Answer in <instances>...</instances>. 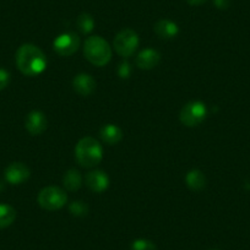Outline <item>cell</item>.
Returning <instances> with one entry per match:
<instances>
[{
  "instance_id": "1",
  "label": "cell",
  "mask_w": 250,
  "mask_h": 250,
  "mask_svg": "<svg viewBox=\"0 0 250 250\" xmlns=\"http://www.w3.org/2000/svg\"><path fill=\"white\" fill-rule=\"evenodd\" d=\"M16 65L23 75L37 76L47 68V58L35 44L26 43L16 53Z\"/></svg>"
},
{
  "instance_id": "2",
  "label": "cell",
  "mask_w": 250,
  "mask_h": 250,
  "mask_svg": "<svg viewBox=\"0 0 250 250\" xmlns=\"http://www.w3.org/2000/svg\"><path fill=\"white\" fill-rule=\"evenodd\" d=\"M75 157L79 165H81L83 167H96L102 161L103 148L95 138L85 136L76 145Z\"/></svg>"
},
{
  "instance_id": "3",
  "label": "cell",
  "mask_w": 250,
  "mask_h": 250,
  "mask_svg": "<svg viewBox=\"0 0 250 250\" xmlns=\"http://www.w3.org/2000/svg\"><path fill=\"white\" fill-rule=\"evenodd\" d=\"M86 59L96 66H104L112 59V48L101 36H91L83 45Z\"/></svg>"
},
{
  "instance_id": "4",
  "label": "cell",
  "mask_w": 250,
  "mask_h": 250,
  "mask_svg": "<svg viewBox=\"0 0 250 250\" xmlns=\"http://www.w3.org/2000/svg\"><path fill=\"white\" fill-rule=\"evenodd\" d=\"M38 204L42 208L48 211H55L64 208L68 203V195L60 188L50 185L43 188L38 194Z\"/></svg>"
},
{
  "instance_id": "5",
  "label": "cell",
  "mask_w": 250,
  "mask_h": 250,
  "mask_svg": "<svg viewBox=\"0 0 250 250\" xmlns=\"http://www.w3.org/2000/svg\"><path fill=\"white\" fill-rule=\"evenodd\" d=\"M206 114H208V109H206L205 103H203L201 101H191L182 108L179 119L185 126L194 128L205 120Z\"/></svg>"
},
{
  "instance_id": "6",
  "label": "cell",
  "mask_w": 250,
  "mask_h": 250,
  "mask_svg": "<svg viewBox=\"0 0 250 250\" xmlns=\"http://www.w3.org/2000/svg\"><path fill=\"white\" fill-rule=\"evenodd\" d=\"M139 36L131 28H124L114 38L115 52L123 58H129L135 53L139 47Z\"/></svg>"
},
{
  "instance_id": "7",
  "label": "cell",
  "mask_w": 250,
  "mask_h": 250,
  "mask_svg": "<svg viewBox=\"0 0 250 250\" xmlns=\"http://www.w3.org/2000/svg\"><path fill=\"white\" fill-rule=\"evenodd\" d=\"M80 45V38L74 32L62 33L53 42V49L60 57H70Z\"/></svg>"
},
{
  "instance_id": "8",
  "label": "cell",
  "mask_w": 250,
  "mask_h": 250,
  "mask_svg": "<svg viewBox=\"0 0 250 250\" xmlns=\"http://www.w3.org/2000/svg\"><path fill=\"white\" fill-rule=\"evenodd\" d=\"M26 130L33 136L41 135L44 133L48 128V119L45 114L41 110H32L28 113L25 120Z\"/></svg>"
},
{
  "instance_id": "9",
  "label": "cell",
  "mask_w": 250,
  "mask_h": 250,
  "mask_svg": "<svg viewBox=\"0 0 250 250\" xmlns=\"http://www.w3.org/2000/svg\"><path fill=\"white\" fill-rule=\"evenodd\" d=\"M30 168L21 162H14L5 169V179L13 185H19L30 178Z\"/></svg>"
},
{
  "instance_id": "10",
  "label": "cell",
  "mask_w": 250,
  "mask_h": 250,
  "mask_svg": "<svg viewBox=\"0 0 250 250\" xmlns=\"http://www.w3.org/2000/svg\"><path fill=\"white\" fill-rule=\"evenodd\" d=\"M73 88L80 96L87 97L96 90V80L90 74H78L73 80Z\"/></svg>"
},
{
  "instance_id": "11",
  "label": "cell",
  "mask_w": 250,
  "mask_h": 250,
  "mask_svg": "<svg viewBox=\"0 0 250 250\" xmlns=\"http://www.w3.org/2000/svg\"><path fill=\"white\" fill-rule=\"evenodd\" d=\"M86 185L95 193H103L109 187V178L103 170H92L86 175Z\"/></svg>"
},
{
  "instance_id": "12",
  "label": "cell",
  "mask_w": 250,
  "mask_h": 250,
  "mask_svg": "<svg viewBox=\"0 0 250 250\" xmlns=\"http://www.w3.org/2000/svg\"><path fill=\"white\" fill-rule=\"evenodd\" d=\"M161 60V54L152 48H146L141 50L136 57V66L141 70H151L158 65Z\"/></svg>"
},
{
  "instance_id": "13",
  "label": "cell",
  "mask_w": 250,
  "mask_h": 250,
  "mask_svg": "<svg viewBox=\"0 0 250 250\" xmlns=\"http://www.w3.org/2000/svg\"><path fill=\"white\" fill-rule=\"evenodd\" d=\"M153 31L162 40H172V38H175L178 36L179 27L173 21L167 20V19H162V20H158L155 23Z\"/></svg>"
},
{
  "instance_id": "14",
  "label": "cell",
  "mask_w": 250,
  "mask_h": 250,
  "mask_svg": "<svg viewBox=\"0 0 250 250\" xmlns=\"http://www.w3.org/2000/svg\"><path fill=\"white\" fill-rule=\"evenodd\" d=\"M100 136L103 143L108 144V145H115L123 139V131L118 125L105 124L101 128Z\"/></svg>"
},
{
  "instance_id": "15",
  "label": "cell",
  "mask_w": 250,
  "mask_h": 250,
  "mask_svg": "<svg viewBox=\"0 0 250 250\" xmlns=\"http://www.w3.org/2000/svg\"><path fill=\"white\" fill-rule=\"evenodd\" d=\"M185 183L193 191H200L206 187V177L201 170L191 169L185 175Z\"/></svg>"
},
{
  "instance_id": "16",
  "label": "cell",
  "mask_w": 250,
  "mask_h": 250,
  "mask_svg": "<svg viewBox=\"0 0 250 250\" xmlns=\"http://www.w3.org/2000/svg\"><path fill=\"white\" fill-rule=\"evenodd\" d=\"M62 184L69 191L79 190L83 185V177H81L80 172L76 169L66 170L62 177Z\"/></svg>"
},
{
  "instance_id": "17",
  "label": "cell",
  "mask_w": 250,
  "mask_h": 250,
  "mask_svg": "<svg viewBox=\"0 0 250 250\" xmlns=\"http://www.w3.org/2000/svg\"><path fill=\"white\" fill-rule=\"evenodd\" d=\"M16 218V211L8 204H0V229L9 227Z\"/></svg>"
},
{
  "instance_id": "18",
  "label": "cell",
  "mask_w": 250,
  "mask_h": 250,
  "mask_svg": "<svg viewBox=\"0 0 250 250\" xmlns=\"http://www.w3.org/2000/svg\"><path fill=\"white\" fill-rule=\"evenodd\" d=\"M76 25H78V28L81 32L87 35V33L93 31V27H95V20H93V18L90 14L83 13L81 14V15H79L78 20H76Z\"/></svg>"
},
{
  "instance_id": "19",
  "label": "cell",
  "mask_w": 250,
  "mask_h": 250,
  "mask_svg": "<svg viewBox=\"0 0 250 250\" xmlns=\"http://www.w3.org/2000/svg\"><path fill=\"white\" fill-rule=\"evenodd\" d=\"M69 211L71 212V215L75 216V217H83L88 213V206L86 205V203L83 201H73V203L69 205Z\"/></svg>"
},
{
  "instance_id": "20",
  "label": "cell",
  "mask_w": 250,
  "mask_h": 250,
  "mask_svg": "<svg viewBox=\"0 0 250 250\" xmlns=\"http://www.w3.org/2000/svg\"><path fill=\"white\" fill-rule=\"evenodd\" d=\"M131 250H157V247L151 240L145 238H139L131 243Z\"/></svg>"
},
{
  "instance_id": "21",
  "label": "cell",
  "mask_w": 250,
  "mask_h": 250,
  "mask_svg": "<svg viewBox=\"0 0 250 250\" xmlns=\"http://www.w3.org/2000/svg\"><path fill=\"white\" fill-rule=\"evenodd\" d=\"M118 75L122 79H128L131 75V66L128 62H120L118 66Z\"/></svg>"
},
{
  "instance_id": "22",
  "label": "cell",
  "mask_w": 250,
  "mask_h": 250,
  "mask_svg": "<svg viewBox=\"0 0 250 250\" xmlns=\"http://www.w3.org/2000/svg\"><path fill=\"white\" fill-rule=\"evenodd\" d=\"M10 83V74L5 69H0V91L4 90Z\"/></svg>"
},
{
  "instance_id": "23",
  "label": "cell",
  "mask_w": 250,
  "mask_h": 250,
  "mask_svg": "<svg viewBox=\"0 0 250 250\" xmlns=\"http://www.w3.org/2000/svg\"><path fill=\"white\" fill-rule=\"evenodd\" d=\"M230 1H232V0H213L215 5L217 6L218 9H221V10H226V9L229 8Z\"/></svg>"
},
{
  "instance_id": "24",
  "label": "cell",
  "mask_w": 250,
  "mask_h": 250,
  "mask_svg": "<svg viewBox=\"0 0 250 250\" xmlns=\"http://www.w3.org/2000/svg\"><path fill=\"white\" fill-rule=\"evenodd\" d=\"M188 4H190V5H194V6H198V5H201V4L206 3L208 0H185Z\"/></svg>"
},
{
  "instance_id": "25",
  "label": "cell",
  "mask_w": 250,
  "mask_h": 250,
  "mask_svg": "<svg viewBox=\"0 0 250 250\" xmlns=\"http://www.w3.org/2000/svg\"><path fill=\"white\" fill-rule=\"evenodd\" d=\"M213 250H216V249H213Z\"/></svg>"
}]
</instances>
